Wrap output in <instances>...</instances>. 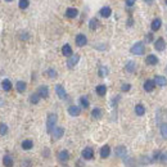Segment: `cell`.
I'll list each match as a JSON object with an SVG mask.
<instances>
[{"label": "cell", "mask_w": 167, "mask_h": 167, "mask_svg": "<svg viewBox=\"0 0 167 167\" xmlns=\"http://www.w3.org/2000/svg\"><path fill=\"white\" fill-rule=\"evenodd\" d=\"M57 120H58V116L55 113H49L46 118V132L51 134L54 131L55 125H57Z\"/></svg>", "instance_id": "6da1fadb"}, {"label": "cell", "mask_w": 167, "mask_h": 167, "mask_svg": "<svg viewBox=\"0 0 167 167\" xmlns=\"http://www.w3.org/2000/svg\"><path fill=\"white\" fill-rule=\"evenodd\" d=\"M130 51L134 54V55H143L145 53V45H144V42H135L132 46H131V49Z\"/></svg>", "instance_id": "7a4b0ae2"}, {"label": "cell", "mask_w": 167, "mask_h": 167, "mask_svg": "<svg viewBox=\"0 0 167 167\" xmlns=\"http://www.w3.org/2000/svg\"><path fill=\"white\" fill-rule=\"evenodd\" d=\"M81 156H82V158L86 159V161L93 159L94 158V150H93V148H90V147L84 148V150H82V153H81Z\"/></svg>", "instance_id": "3957f363"}, {"label": "cell", "mask_w": 167, "mask_h": 167, "mask_svg": "<svg viewBox=\"0 0 167 167\" xmlns=\"http://www.w3.org/2000/svg\"><path fill=\"white\" fill-rule=\"evenodd\" d=\"M75 41H76V45L80 46V48H82V46H85L88 44V39H86V36H85L84 33H79V35L76 36Z\"/></svg>", "instance_id": "277c9868"}, {"label": "cell", "mask_w": 167, "mask_h": 167, "mask_svg": "<svg viewBox=\"0 0 167 167\" xmlns=\"http://www.w3.org/2000/svg\"><path fill=\"white\" fill-rule=\"evenodd\" d=\"M55 93L62 100H66L67 98H68V95H67V93H66V89L62 86V85H55Z\"/></svg>", "instance_id": "5b68a950"}, {"label": "cell", "mask_w": 167, "mask_h": 167, "mask_svg": "<svg viewBox=\"0 0 167 167\" xmlns=\"http://www.w3.org/2000/svg\"><path fill=\"white\" fill-rule=\"evenodd\" d=\"M79 60H80V55L79 54L71 55L68 58V60H67V67H68V68H73V67L79 63Z\"/></svg>", "instance_id": "8992f818"}, {"label": "cell", "mask_w": 167, "mask_h": 167, "mask_svg": "<svg viewBox=\"0 0 167 167\" xmlns=\"http://www.w3.org/2000/svg\"><path fill=\"white\" fill-rule=\"evenodd\" d=\"M154 48H156V50H158V51H163L166 49V41H165L163 37H159V39L156 40Z\"/></svg>", "instance_id": "52a82bcc"}, {"label": "cell", "mask_w": 167, "mask_h": 167, "mask_svg": "<svg viewBox=\"0 0 167 167\" xmlns=\"http://www.w3.org/2000/svg\"><path fill=\"white\" fill-rule=\"evenodd\" d=\"M51 135H53V139L54 140H59L60 138L64 135V128L63 127H55L54 131L51 132Z\"/></svg>", "instance_id": "ba28073f"}, {"label": "cell", "mask_w": 167, "mask_h": 167, "mask_svg": "<svg viewBox=\"0 0 167 167\" xmlns=\"http://www.w3.org/2000/svg\"><path fill=\"white\" fill-rule=\"evenodd\" d=\"M156 86H157V85H156V82H154V80H147L145 82H144V90H145L147 93L153 91Z\"/></svg>", "instance_id": "9c48e42d"}, {"label": "cell", "mask_w": 167, "mask_h": 167, "mask_svg": "<svg viewBox=\"0 0 167 167\" xmlns=\"http://www.w3.org/2000/svg\"><path fill=\"white\" fill-rule=\"evenodd\" d=\"M70 159V153L68 150H60L58 153V161L62 162V163H66L67 161Z\"/></svg>", "instance_id": "30bf717a"}, {"label": "cell", "mask_w": 167, "mask_h": 167, "mask_svg": "<svg viewBox=\"0 0 167 167\" xmlns=\"http://www.w3.org/2000/svg\"><path fill=\"white\" fill-rule=\"evenodd\" d=\"M127 154V150H126V147L125 145H118L116 148V156L117 157H121V158H125Z\"/></svg>", "instance_id": "8fae6325"}, {"label": "cell", "mask_w": 167, "mask_h": 167, "mask_svg": "<svg viewBox=\"0 0 167 167\" xmlns=\"http://www.w3.org/2000/svg\"><path fill=\"white\" fill-rule=\"evenodd\" d=\"M37 94L40 95V98H42V99H45V98H48L49 97V89H48V86H40L39 89H37Z\"/></svg>", "instance_id": "7c38bea8"}, {"label": "cell", "mask_w": 167, "mask_h": 167, "mask_svg": "<svg viewBox=\"0 0 167 167\" xmlns=\"http://www.w3.org/2000/svg\"><path fill=\"white\" fill-rule=\"evenodd\" d=\"M154 82L157 86H161V88H165L166 85H167V80L165 76H156V79H154Z\"/></svg>", "instance_id": "4fadbf2b"}, {"label": "cell", "mask_w": 167, "mask_h": 167, "mask_svg": "<svg viewBox=\"0 0 167 167\" xmlns=\"http://www.w3.org/2000/svg\"><path fill=\"white\" fill-rule=\"evenodd\" d=\"M145 63L148 64V66H156L157 63H158V58L154 55V54H149L145 58Z\"/></svg>", "instance_id": "5bb4252c"}, {"label": "cell", "mask_w": 167, "mask_h": 167, "mask_svg": "<svg viewBox=\"0 0 167 167\" xmlns=\"http://www.w3.org/2000/svg\"><path fill=\"white\" fill-rule=\"evenodd\" d=\"M68 113L72 117H77V116H80V113H81V108L77 107V106H71V107H68Z\"/></svg>", "instance_id": "9a60e30c"}, {"label": "cell", "mask_w": 167, "mask_h": 167, "mask_svg": "<svg viewBox=\"0 0 167 167\" xmlns=\"http://www.w3.org/2000/svg\"><path fill=\"white\" fill-rule=\"evenodd\" d=\"M109 154H111V147L103 145L102 149H100V157H102V158H108Z\"/></svg>", "instance_id": "2e32d148"}, {"label": "cell", "mask_w": 167, "mask_h": 167, "mask_svg": "<svg viewBox=\"0 0 167 167\" xmlns=\"http://www.w3.org/2000/svg\"><path fill=\"white\" fill-rule=\"evenodd\" d=\"M79 14V11L76 8H68L66 11V17L67 18H76Z\"/></svg>", "instance_id": "e0dca14e"}, {"label": "cell", "mask_w": 167, "mask_h": 167, "mask_svg": "<svg viewBox=\"0 0 167 167\" xmlns=\"http://www.w3.org/2000/svg\"><path fill=\"white\" fill-rule=\"evenodd\" d=\"M21 145H22L23 150H30V149H32V148H33V141L31 139H26V140L22 141Z\"/></svg>", "instance_id": "ac0fdd59"}, {"label": "cell", "mask_w": 167, "mask_h": 167, "mask_svg": "<svg viewBox=\"0 0 167 167\" xmlns=\"http://www.w3.org/2000/svg\"><path fill=\"white\" fill-rule=\"evenodd\" d=\"M3 165L5 166V167H13V165H14V161H13V158L9 154H7V156H4L3 157Z\"/></svg>", "instance_id": "d6986e66"}, {"label": "cell", "mask_w": 167, "mask_h": 167, "mask_svg": "<svg viewBox=\"0 0 167 167\" xmlns=\"http://www.w3.org/2000/svg\"><path fill=\"white\" fill-rule=\"evenodd\" d=\"M99 14H100V16H102L103 18H108V17L112 14V9L109 8V7H103L102 9H100Z\"/></svg>", "instance_id": "ffe728a7"}, {"label": "cell", "mask_w": 167, "mask_h": 167, "mask_svg": "<svg viewBox=\"0 0 167 167\" xmlns=\"http://www.w3.org/2000/svg\"><path fill=\"white\" fill-rule=\"evenodd\" d=\"M62 54H63L64 57H70L71 55H73L72 54V48H71L68 44H66V45H63V48H62Z\"/></svg>", "instance_id": "44dd1931"}, {"label": "cell", "mask_w": 167, "mask_h": 167, "mask_svg": "<svg viewBox=\"0 0 167 167\" xmlns=\"http://www.w3.org/2000/svg\"><path fill=\"white\" fill-rule=\"evenodd\" d=\"M95 91H97V94L99 97H104V95L107 94V86L106 85H98L97 89H95Z\"/></svg>", "instance_id": "7402d4cb"}, {"label": "cell", "mask_w": 167, "mask_h": 167, "mask_svg": "<svg viewBox=\"0 0 167 167\" xmlns=\"http://www.w3.org/2000/svg\"><path fill=\"white\" fill-rule=\"evenodd\" d=\"M27 88V85L25 81H17V84H16V89H17V91L18 93H25V90Z\"/></svg>", "instance_id": "603a6c76"}, {"label": "cell", "mask_w": 167, "mask_h": 167, "mask_svg": "<svg viewBox=\"0 0 167 167\" xmlns=\"http://www.w3.org/2000/svg\"><path fill=\"white\" fill-rule=\"evenodd\" d=\"M125 71L127 73H132V72H135V62H127L126 66H125Z\"/></svg>", "instance_id": "cb8c5ba5"}, {"label": "cell", "mask_w": 167, "mask_h": 167, "mask_svg": "<svg viewBox=\"0 0 167 167\" xmlns=\"http://www.w3.org/2000/svg\"><path fill=\"white\" fill-rule=\"evenodd\" d=\"M161 26H162V21L159 20V18L153 20V22H152V25H150V27H152V30H153V31H158L161 28Z\"/></svg>", "instance_id": "d4e9b609"}, {"label": "cell", "mask_w": 167, "mask_h": 167, "mask_svg": "<svg viewBox=\"0 0 167 167\" xmlns=\"http://www.w3.org/2000/svg\"><path fill=\"white\" fill-rule=\"evenodd\" d=\"M159 132H161V136L165 140H167V122L161 123V126H159Z\"/></svg>", "instance_id": "484cf974"}, {"label": "cell", "mask_w": 167, "mask_h": 167, "mask_svg": "<svg viewBox=\"0 0 167 167\" xmlns=\"http://www.w3.org/2000/svg\"><path fill=\"white\" fill-rule=\"evenodd\" d=\"M2 88H3L4 91H9V90L12 89V82H11V81H9L8 79H4V80L2 81Z\"/></svg>", "instance_id": "4316f807"}, {"label": "cell", "mask_w": 167, "mask_h": 167, "mask_svg": "<svg viewBox=\"0 0 167 167\" xmlns=\"http://www.w3.org/2000/svg\"><path fill=\"white\" fill-rule=\"evenodd\" d=\"M135 113H136V116H144L145 107L143 106V104H136L135 106Z\"/></svg>", "instance_id": "83f0119b"}, {"label": "cell", "mask_w": 167, "mask_h": 167, "mask_svg": "<svg viewBox=\"0 0 167 167\" xmlns=\"http://www.w3.org/2000/svg\"><path fill=\"white\" fill-rule=\"evenodd\" d=\"M91 117L94 120H99L100 117H102V109L100 108H94L91 111Z\"/></svg>", "instance_id": "f1b7e54d"}, {"label": "cell", "mask_w": 167, "mask_h": 167, "mask_svg": "<svg viewBox=\"0 0 167 167\" xmlns=\"http://www.w3.org/2000/svg\"><path fill=\"white\" fill-rule=\"evenodd\" d=\"M108 68L106 66H102V67H99V71H98V75L100 76V77H106V76L108 75Z\"/></svg>", "instance_id": "f546056e"}, {"label": "cell", "mask_w": 167, "mask_h": 167, "mask_svg": "<svg viewBox=\"0 0 167 167\" xmlns=\"http://www.w3.org/2000/svg\"><path fill=\"white\" fill-rule=\"evenodd\" d=\"M89 27L91 28V30H97V28L99 27V21L97 20V18H91L89 22Z\"/></svg>", "instance_id": "4dcf8cb0"}, {"label": "cell", "mask_w": 167, "mask_h": 167, "mask_svg": "<svg viewBox=\"0 0 167 167\" xmlns=\"http://www.w3.org/2000/svg\"><path fill=\"white\" fill-rule=\"evenodd\" d=\"M30 102H31L32 104H37V103L40 102V95L37 94V93L31 94V97H30Z\"/></svg>", "instance_id": "1f68e13d"}, {"label": "cell", "mask_w": 167, "mask_h": 167, "mask_svg": "<svg viewBox=\"0 0 167 167\" xmlns=\"http://www.w3.org/2000/svg\"><path fill=\"white\" fill-rule=\"evenodd\" d=\"M80 104H81V107L82 108H89V99L86 97H81L80 98Z\"/></svg>", "instance_id": "d6a6232c"}, {"label": "cell", "mask_w": 167, "mask_h": 167, "mask_svg": "<svg viewBox=\"0 0 167 167\" xmlns=\"http://www.w3.org/2000/svg\"><path fill=\"white\" fill-rule=\"evenodd\" d=\"M8 134V126L5 123L0 122V135H7Z\"/></svg>", "instance_id": "836d02e7"}, {"label": "cell", "mask_w": 167, "mask_h": 167, "mask_svg": "<svg viewBox=\"0 0 167 167\" xmlns=\"http://www.w3.org/2000/svg\"><path fill=\"white\" fill-rule=\"evenodd\" d=\"M45 75L49 76L50 79H55V77H57V71L53 70V68H49V70H48L46 72H45Z\"/></svg>", "instance_id": "e575fe53"}, {"label": "cell", "mask_w": 167, "mask_h": 167, "mask_svg": "<svg viewBox=\"0 0 167 167\" xmlns=\"http://www.w3.org/2000/svg\"><path fill=\"white\" fill-rule=\"evenodd\" d=\"M18 5H20L21 9H26V8H28V5H30V2H28V0H20Z\"/></svg>", "instance_id": "d590c367"}, {"label": "cell", "mask_w": 167, "mask_h": 167, "mask_svg": "<svg viewBox=\"0 0 167 167\" xmlns=\"http://www.w3.org/2000/svg\"><path fill=\"white\" fill-rule=\"evenodd\" d=\"M131 89V85L130 84H123L122 85V86H121V90H122V91H128V90H130Z\"/></svg>", "instance_id": "8d00e7d4"}, {"label": "cell", "mask_w": 167, "mask_h": 167, "mask_svg": "<svg viewBox=\"0 0 167 167\" xmlns=\"http://www.w3.org/2000/svg\"><path fill=\"white\" fill-rule=\"evenodd\" d=\"M159 161H162L163 163H166V165H167V152H165V153H162L161 159H159Z\"/></svg>", "instance_id": "74e56055"}, {"label": "cell", "mask_w": 167, "mask_h": 167, "mask_svg": "<svg viewBox=\"0 0 167 167\" xmlns=\"http://www.w3.org/2000/svg\"><path fill=\"white\" fill-rule=\"evenodd\" d=\"M136 0H125V3H126V5L127 7H132L134 4H135Z\"/></svg>", "instance_id": "f35d334b"}, {"label": "cell", "mask_w": 167, "mask_h": 167, "mask_svg": "<svg viewBox=\"0 0 167 167\" xmlns=\"http://www.w3.org/2000/svg\"><path fill=\"white\" fill-rule=\"evenodd\" d=\"M148 42H150V41H153V35H152V33H148L147 35V39H145Z\"/></svg>", "instance_id": "ab89813d"}, {"label": "cell", "mask_w": 167, "mask_h": 167, "mask_svg": "<svg viewBox=\"0 0 167 167\" xmlns=\"http://www.w3.org/2000/svg\"><path fill=\"white\" fill-rule=\"evenodd\" d=\"M144 2H145L147 4H152V3H153V2H154V0H144Z\"/></svg>", "instance_id": "60d3db41"}, {"label": "cell", "mask_w": 167, "mask_h": 167, "mask_svg": "<svg viewBox=\"0 0 167 167\" xmlns=\"http://www.w3.org/2000/svg\"><path fill=\"white\" fill-rule=\"evenodd\" d=\"M5 2H13V0H5Z\"/></svg>", "instance_id": "b9f144b4"}, {"label": "cell", "mask_w": 167, "mask_h": 167, "mask_svg": "<svg viewBox=\"0 0 167 167\" xmlns=\"http://www.w3.org/2000/svg\"><path fill=\"white\" fill-rule=\"evenodd\" d=\"M165 2H166V5H167V0H165Z\"/></svg>", "instance_id": "7bdbcfd3"}, {"label": "cell", "mask_w": 167, "mask_h": 167, "mask_svg": "<svg viewBox=\"0 0 167 167\" xmlns=\"http://www.w3.org/2000/svg\"><path fill=\"white\" fill-rule=\"evenodd\" d=\"M166 72H167V67H166Z\"/></svg>", "instance_id": "ee69618b"}]
</instances>
